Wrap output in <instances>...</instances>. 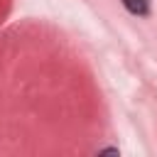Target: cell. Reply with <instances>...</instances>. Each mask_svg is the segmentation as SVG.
<instances>
[{"label":"cell","mask_w":157,"mask_h":157,"mask_svg":"<svg viewBox=\"0 0 157 157\" xmlns=\"http://www.w3.org/2000/svg\"><path fill=\"white\" fill-rule=\"evenodd\" d=\"M123 5L132 15H147V0H123Z\"/></svg>","instance_id":"1"}]
</instances>
